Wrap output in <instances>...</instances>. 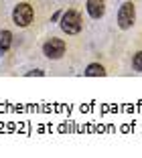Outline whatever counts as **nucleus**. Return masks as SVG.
Returning <instances> with one entry per match:
<instances>
[{
  "label": "nucleus",
  "mask_w": 142,
  "mask_h": 158,
  "mask_svg": "<svg viewBox=\"0 0 142 158\" xmlns=\"http://www.w3.org/2000/svg\"><path fill=\"white\" fill-rule=\"evenodd\" d=\"M85 75H87V77H104V75H105V69L100 65V63H92V65H87Z\"/></svg>",
  "instance_id": "423d86ee"
},
{
  "label": "nucleus",
  "mask_w": 142,
  "mask_h": 158,
  "mask_svg": "<svg viewBox=\"0 0 142 158\" xmlns=\"http://www.w3.org/2000/svg\"><path fill=\"white\" fill-rule=\"evenodd\" d=\"M43 53L49 59H61L65 55V43L61 39H49V41L43 45Z\"/></svg>",
  "instance_id": "20e7f679"
},
{
  "label": "nucleus",
  "mask_w": 142,
  "mask_h": 158,
  "mask_svg": "<svg viewBox=\"0 0 142 158\" xmlns=\"http://www.w3.org/2000/svg\"><path fill=\"white\" fill-rule=\"evenodd\" d=\"M28 77H31V75H45V71H41V69H37V71H28Z\"/></svg>",
  "instance_id": "1a4fd4ad"
},
{
  "label": "nucleus",
  "mask_w": 142,
  "mask_h": 158,
  "mask_svg": "<svg viewBox=\"0 0 142 158\" xmlns=\"http://www.w3.org/2000/svg\"><path fill=\"white\" fill-rule=\"evenodd\" d=\"M12 20L16 27H28L32 23V6L27 4V2L16 4L12 10Z\"/></svg>",
  "instance_id": "f03ea898"
},
{
  "label": "nucleus",
  "mask_w": 142,
  "mask_h": 158,
  "mask_svg": "<svg viewBox=\"0 0 142 158\" xmlns=\"http://www.w3.org/2000/svg\"><path fill=\"white\" fill-rule=\"evenodd\" d=\"M10 43H12V33H10V31H2V33H0V55L4 51H8Z\"/></svg>",
  "instance_id": "0eeeda50"
},
{
  "label": "nucleus",
  "mask_w": 142,
  "mask_h": 158,
  "mask_svg": "<svg viewBox=\"0 0 142 158\" xmlns=\"http://www.w3.org/2000/svg\"><path fill=\"white\" fill-rule=\"evenodd\" d=\"M132 65H134V69H136V71H142V51L134 55V61H132Z\"/></svg>",
  "instance_id": "6e6552de"
},
{
  "label": "nucleus",
  "mask_w": 142,
  "mask_h": 158,
  "mask_svg": "<svg viewBox=\"0 0 142 158\" xmlns=\"http://www.w3.org/2000/svg\"><path fill=\"white\" fill-rule=\"evenodd\" d=\"M61 28L67 35H77L81 31V16L75 10H67L65 14H61Z\"/></svg>",
  "instance_id": "f257e3e1"
},
{
  "label": "nucleus",
  "mask_w": 142,
  "mask_h": 158,
  "mask_svg": "<svg viewBox=\"0 0 142 158\" xmlns=\"http://www.w3.org/2000/svg\"><path fill=\"white\" fill-rule=\"evenodd\" d=\"M134 20H136V8H134L132 2H124L122 6H120V12H118V24L120 28H130L134 24Z\"/></svg>",
  "instance_id": "7ed1b4c3"
},
{
  "label": "nucleus",
  "mask_w": 142,
  "mask_h": 158,
  "mask_svg": "<svg viewBox=\"0 0 142 158\" xmlns=\"http://www.w3.org/2000/svg\"><path fill=\"white\" fill-rule=\"evenodd\" d=\"M87 12H89L92 19H101L105 12L104 0H87Z\"/></svg>",
  "instance_id": "39448f33"
}]
</instances>
